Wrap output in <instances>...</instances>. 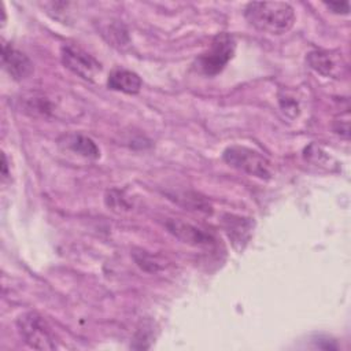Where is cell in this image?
<instances>
[{
  "label": "cell",
  "instance_id": "8fae6325",
  "mask_svg": "<svg viewBox=\"0 0 351 351\" xmlns=\"http://www.w3.org/2000/svg\"><path fill=\"white\" fill-rule=\"evenodd\" d=\"M64 144L73 152H75L81 156L89 158V159H96L100 155V149L96 145V143L90 137L80 134V133L66 136Z\"/></svg>",
  "mask_w": 351,
  "mask_h": 351
},
{
  "label": "cell",
  "instance_id": "30bf717a",
  "mask_svg": "<svg viewBox=\"0 0 351 351\" xmlns=\"http://www.w3.org/2000/svg\"><path fill=\"white\" fill-rule=\"evenodd\" d=\"M166 226L170 233H173L177 239L189 244H208L213 241V237L208 233H204L199 228L186 223L181 219H169Z\"/></svg>",
  "mask_w": 351,
  "mask_h": 351
},
{
  "label": "cell",
  "instance_id": "9c48e42d",
  "mask_svg": "<svg viewBox=\"0 0 351 351\" xmlns=\"http://www.w3.org/2000/svg\"><path fill=\"white\" fill-rule=\"evenodd\" d=\"M141 85H143V81L138 77V74H136L132 70L122 69V67L114 69L110 73L108 80H107V86L110 89L129 93V95L138 93L141 89Z\"/></svg>",
  "mask_w": 351,
  "mask_h": 351
},
{
  "label": "cell",
  "instance_id": "277c9868",
  "mask_svg": "<svg viewBox=\"0 0 351 351\" xmlns=\"http://www.w3.org/2000/svg\"><path fill=\"white\" fill-rule=\"evenodd\" d=\"M234 49L236 43L233 36L229 33H218L213 38L208 49L197 58L196 67L206 75H215L221 73L233 58Z\"/></svg>",
  "mask_w": 351,
  "mask_h": 351
},
{
  "label": "cell",
  "instance_id": "8992f818",
  "mask_svg": "<svg viewBox=\"0 0 351 351\" xmlns=\"http://www.w3.org/2000/svg\"><path fill=\"white\" fill-rule=\"evenodd\" d=\"M307 63L313 70L324 77L340 78L346 70V63L337 51L317 49L307 55Z\"/></svg>",
  "mask_w": 351,
  "mask_h": 351
},
{
  "label": "cell",
  "instance_id": "4fadbf2b",
  "mask_svg": "<svg viewBox=\"0 0 351 351\" xmlns=\"http://www.w3.org/2000/svg\"><path fill=\"white\" fill-rule=\"evenodd\" d=\"M3 165H1V170H3V176L5 177L7 176V162H5V155L3 154Z\"/></svg>",
  "mask_w": 351,
  "mask_h": 351
},
{
  "label": "cell",
  "instance_id": "5b68a950",
  "mask_svg": "<svg viewBox=\"0 0 351 351\" xmlns=\"http://www.w3.org/2000/svg\"><path fill=\"white\" fill-rule=\"evenodd\" d=\"M60 59L64 67L86 81H93L95 77L101 71L100 63L92 55L71 44L62 47Z\"/></svg>",
  "mask_w": 351,
  "mask_h": 351
},
{
  "label": "cell",
  "instance_id": "7a4b0ae2",
  "mask_svg": "<svg viewBox=\"0 0 351 351\" xmlns=\"http://www.w3.org/2000/svg\"><path fill=\"white\" fill-rule=\"evenodd\" d=\"M18 330L27 346L36 350H55L58 347L55 335L44 319L36 311H27L16 319Z\"/></svg>",
  "mask_w": 351,
  "mask_h": 351
},
{
  "label": "cell",
  "instance_id": "6da1fadb",
  "mask_svg": "<svg viewBox=\"0 0 351 351\" xmlns=\"http://www.w3.org/2000/svg\"><path fill=\"white\" fill-rule=\"evenodd\" d=\"M244 16L251 26L267 34H284L295 22V11L284 1H252L244 8Z\"/></svg>",
  "mask_w": 351,
  "mask_h": 351
},
{
  "label": "cell",
  "instance_id": "7c38bea8",
  "mask_svg": "<svg viewBox=\"0 0 351 351\" xmlns=\"http://www.w3.org/2000/svg\"><path fill=\"white\" fill-rule=\"evenodd\" d=\"M335 14H348L350 4L348 1H325L324 3Z\"/></svg>",
  "mask_w": 351,
  "mask_h": 351
},
{
  "label": "cell",
  "instance_id": "ba28073f",
  "mask_svg": "<svg viewBox=\"0 0 351 351\" xmlns=\"http://www.w3.org/2000/svg\"><path fill=\"white\" fill-rule=\"evenodd\" d=\"M223 229L237 251H241L250 240L254 222L250 218L226 214L222 218Z\"/></svg>",
  "mask_w": 351,
  "mask_h": 351
},
{
  "label": "cell",
  "instance_id": "3957f363",
  "mask_svg": "<svg viewBox=\"0 0 351 351\" xmlns=\"http://www.w3.org/2000/svg\"><path fill=\"white\" fill-rule=\"evenodd\" d=\"M222 159L232 167L244 171L250 176L269 180L271 176L270 162L258 151L244 145H230L223 154Z\"/></svg>",
  "mask_w": 351,
  "mask_h": 351
},
{
  "label": "cell",
  "instance_id": "52a82bcc",
  "mask_svg": "<svg viewBox=\"0 0 351 351\" xmlns=\"http://www.w3.org/2000/svg\"><path fill=\"white\" fill-rule=\"evenodd\" d=\"M1 63L5 71L16 81L25 80L33 73L32 60L23 52L5 43L1 47Z\"/></svg>",
  "mask_w": 351,
  "mask_h": 351
}]
</instances>
